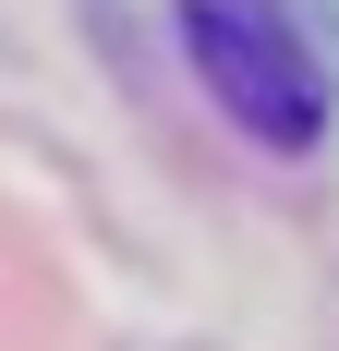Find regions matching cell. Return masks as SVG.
<instances>
[{"label":"cell","mask_w":339,"mask_h":351,"mask_svg":"<svg viewBox=\"0 0 339 351\" xmlns=\"http://www.w3.org/2000/svg\"><path fill=\"white\" fill-rule=\"evenodd\" d=\"M182 61L255 145H315L327 134V61L291 0H182Z\"/></svg>","instance_id":"obj_1"}]
</instances>
